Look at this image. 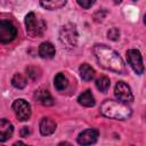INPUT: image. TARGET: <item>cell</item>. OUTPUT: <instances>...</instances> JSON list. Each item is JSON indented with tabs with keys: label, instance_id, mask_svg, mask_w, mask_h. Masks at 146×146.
I'll return each instance as SVG.
<instances>
[{
	"label": "cell",
	"instance_id": "cell-1",
	"mask_svg": "<svg viewBox=\"0 0 146 146\" xmlns=\"http://www.w3.org/2000/svg\"><path fill=\"white\" fill-rule=\"evenodd\" d=\"M94 54L97 58L99 65L108 71L123 74L125 72V66L119 54L105 44H96L94 47Z\"/></svg>",
	"mask_w": 146,
	"mask_h": 146
},
{
	"label": "cell",
	"instance_id": "cell-2",
	"mask_svg": "<svg viewBox=\"0 0 146 146\" xmlns=\"http://www.w3.org/2000/svg\"><path fill=\"white\" fill-rule=\"evenodd\" d=\"M100 113L110 119L114 120H127L131 116L132 111L127 104L107 99L100 105Z\"/></svg>",
	"mask_w": 146,
	"mask_h": 146
},
{
	"label": "cell",
	"instance_id": "cell-3",
	"mask_svg": "<svg viewBox=\"0 0 146 146\" xmlns=\"http://www.w3.org/2000/svg\"><path fill=\"white\" fill-rule=\"evenodd\" d=\"M26 32L31 36H41L46 31V23L34 13H29L25 17Z\"/></svg>",
	"mask_w": 146,
	"mask_h": 146
},
{
	"label": "cell",
	"instance_id": "cell-4",
	"mask_svg": "<svg viewBox=\"0 0 146 146\" xmlns=\"http://www.w3.org/2000/svg\"><path fill=\"white\" fill-rule=\"evenodd\" d=\"M59 41L67 49L74 48L78 42V31L75 29V25L68 23L62 26L59 31Z\"/></svg>",
	"mask_w": 146,
	"mask_h": 146
},
{
	"label": "cell",
	"instance_id": "cell-5",
	"mask_svg": "<svg viewBox=\"0 0 146 146\" xmlns=\"http://www.w3.org/2000/svg\"><path fill=\"white\" fill-rule=\"evenodd\" d=\"M114 95L116 99L123 104H129V103H132L133 100V95L131 92V89L124 81H119L116 83L114 89Z\"/></svg>",
	"mask_w": 146,
	"mask_h": 146
},
{
	"label": "cell",
	"instance_id": "cell-6",
	"mask_svg": "<svg viewBox=\"0 0 146 146\" xmlns=\"http://www.w3.org/2000/svg\"><path fill=\"white\" fill-rule=\"evenodd\" d=\"M17 35V30L9 21H0V42L9 43Z\"/></svg>",
	"mask_w": 146,
	"mask_h": 146
},
{
	"label": "cell",
	"instance_id": "cell-7",
	"mask_svg": "<svg viewBox=\"0 0 146 146\" xmlns=\"http://www.w3.org/2000/svg\"><path fill=\"white\" fill-rule=\"evenodd\" d=\"M13 110L19 121H27L31 116V106L24 99H16L13 103Z\"/></svg>",
	"mask_w": 146,
	"mask_h": 146
},
{
	"label": "cell",
	"instance_id": "cell-8",
	"mask_svg": "<svg viewBox=\"0 0 146 146\" xmlns=\"http://www.w3.org/2000/svg\"><path fill=\"white\" fill-rule=\"evenodd\" d=\"M127 59L131 68L137 73V74H143L144 72V64H143V58L140 52L137 49H129L127 51Z\"/></svg>",
	"mask_w": 146,
	"mask_h": 146
},
{
	"label": "cell",
	"instance_id": "cell-9",
	"mask_svg": "<svg viewBox=\"0 0 146 146\" xmlns=\"http://www.w3.org/2000/svg\"><path fill=\"white\" fill-rule=\"evenodd\" d=\"M98 139V131L95 129H87L82 131L78 137V143L80 145H91Z\"/></svg>",
	"mask_w": 146,
	"mask_h": 146
},
{
	"label": "cell",
	"instance_id": "cell-10",
	"mask_svg": "<svg viewBox=\"0 0 146 146\" xmlns=\"http://www.w3.org/2000/svg\"><path fill=\"white\" fill-rule=\"evenodd\" d=\"M34 97H35L36 102L43 106H50L54 104V98L51 97L50 92L47 89H43V88L38 89L34 94Z\"/></svg>",
	"mask_w": 146,
	"mask_h": 146
},
{
	"label": "cell",
	"instance_id": "cell-11",
	"mask_svg": "<svg viewBox=\"0 0 146 146\" xmlns=\"http://www.w3.org/2000/svg\"><path fill=\"white\" fill-rule=\"evenodd\" d=\"M13 124L6 119H0V141L8 140L13 136Z\"/></svg>",
	"mask_w": 146,
	"mask_h": 146
},
{
	"label": "cell",
	"instance_id": "cell-12",
	"mask_svg": "<svg viewBox=\"0 0 146 146\" xmlns=\"http://www.w3.org/2000/svg\"><path fill=\"white\" fill-rule=\"evenodd\" d=\"M56 130V122L50 117H42L40 121V132L43 136H49Z\"/></svg>",
	"mask_w": 146,
	"mask_h": 146
},
{
	"label": "cell",
	"instance_id": "cell-13",
	"mask_svg": "<svg viewBox=\"0 0 146 146\" xmlns=\"http://www.w3.org/2000/svg\"><path fill=\"white\" fill-rule=\"evenodd\" d=\"M55 52H56L55 47L50 42H42L39 47V55L42 58H46V59L52 58L55 56Z\"/></svg>",
	"mask_w": 146,
	"mask_h": 146
},
{
	"label": "cell",
	"instance_id": "cell-14",
	"mask_svg": "<svg viewBox=\"0 0 146 146\" xmlns=\"http://www.w3.org/2000/svg\"><path fill=\"white\" fill-rule=\"evenodd\" d=\"M78 102H79V104H81L82 106H86V107H91V106H94L95 103H96V102H95V97H94V95L91 94L90 90L83 91V92L79 96Z\"/></svg>",
	"mask_w": 146,
	"mask_h": 146
},
{
	"label": "cell",
	"instance_id": "cell-15",
	"mask_svg": "<svg viewBox=\"0 0 146 146\" xmlns=\"http://www.w3.org/2000/svg\"><path fill=\"white\" fill-rule=\"evenodd\" d=\"M79 71H80V75H81L82 80H84V81H91L95 78V70L89 64H86V63L82 64L79 67Z\"/></svg>",
	"mask_w": 146,
	"mask_h": 146
},
{
	"label": "cell",
	"instance_id": "cell-16",
	"mask_svg": "<svg viewBox=\"0 0 146 146\" xmlns=\"http://www.w3.org/2000/svg\"><path fill=\"white\" fill-rule=\"evenodd\" d=\"M66 3V0H40V5L48 9V10H55L64 7Z\"/></svg>",
	"mask_w": 146,
	"mask_h": 146
},
{
	"label": "cell",
	"instance_id": "cell-17",
	"mask_svg": "<svg viewBox=\"0 0 146 146\" xmlns=\"http://www.w3.org/2000/svg\"><path fill=\"white\" fill-rule=\"evenodd\" d=\"M110 86H111V81H110V79H108L107 76H105V75H102L100 78H98V79L96 80V87H97V89H98L99 91H102V92H106V91L108 90Z\"/></svg>",
	"mask_w": 146,
	"mask_h": 146
},
{
	"label": "cell",
	"instance_id": "cell-18",
	"mask_svg": "<svg viewBox=\"0 0 146 146\" xmlns=\"http://www.w3.org/2000/svg\"><path fill=\"white\" fill-rule=\"evenodd\" d=\"M11 84L17 89H23L26 86V79L23 74L16 73L11 79Z\"/></svg>",
	"mask_w": 146,
	"mask_h": 146
},
{
	"label": "cell",
	"instance_id": "cell-19",
	"mask_svg": "<svg viewBox=\"0 0 146 146\" xmlns=\"http://www.w3.org/2000/svg\"><path fill=\"white\" fill-rule=\"evenodd\" d=\"M54 84H55V87H56L57 90H64L67 87V79H66V76L63 73H58L55 76Z\"/></svg>",
	"mask_w": 146,
	"mask_h": 146
},
{
	"label": "cell",
	"instance_id": "cell-20",
	"mask_svg": "<svg viewBox=\"0 0 146 146\" xmlns=\"http://www.w3.org/2000/svg\"><path fill=\"white\" fill-rule=\"evenodd\" d=\"M26 72H27V75H29L32 80H36V79L40 76V70H39L38 67L30 66V67H27Z\"/></svg>",
	"mask_w": 146,
	"mask_h": 146
},
{
	"label": "cell",
	"instance_id": "cell-21",
	"mask_svg": "<svg viewBox=\"0 0 146 146\" xmlns=\"http://www.w3.org/2000/svg\"><path fill=\"white\" fill-rule=\"evenodd\" d=\"M107 36H108V39H111V40H113V41L117 40V39L120 38V31H119V29L112 27V29L107 32Z\"/></svg>",
	"mask_w": 146,
	"mask_h": 146
},
{
	"label": "cell",
	"instance_id": "cell-22",
	"mask_svg": "<svg viewBox=\"0 0 146 146\" xmlns=\"http://www.w3.org/2000/svg\"><path fill=\"white\" fill-rule=\"evenodd\" d=\"M76 1H78V3H79L82 8H84V9L90 8V7L96 2V0H76Z\"/></svg>",
	"mask_w": 146,
	"mask_h": 146
},
{
	"label": "cell",
	"instance_id": "cell-23",
	"mask_svg": "<svg viewBox=\"0 0 146 146\" xmlns=\"http://www.w3.org/2000/svg\"><path fill=\"white\" fill-rule=\"evenodd\" d=\"M30 135V129L27 127H23L22 130H21V136L22 137H27Z\"/></svg>",
	"mask_w": 146,
	"mask_h": 146
},
{
	"label": "cell",
	"instance_id": "cell-24",
	"mask_svg": "<svg viewBox=\"0 0 146 146\" xmlns=\"http://www.w3.org/2000/svg\"><path fill=\"white\" fill-rule=\"evenodd\" d=\"M113 1H114V3H120L122 0H113Z\"/></svg>",
	"mask_w": 146,
	"mask_h": 146
},
{
	"label": "cell",
	"instance_id": "cell-25",
	"mask_svg": "<svg viewBox=\"0 0 146 146\" xmlns=\"http://www.w3.org/2000/svg\"><path fill=\"white\" fill-rule=\"evenodd\" d=\"M133 1H136V0H133Z\"/></svg>",
	"mask_w": 146,
	"mask_h": 146
}]
</instances>
